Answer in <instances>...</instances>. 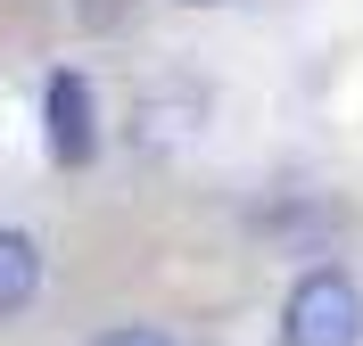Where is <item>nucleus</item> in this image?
I'll return each mask as SVG.
<instances>
[{
  "label": "nucleus",
  "instance_id": "obj_1",
  "mask_svg": "<svg viewBox=\"0 0 363 346\" xmlns=\"http://www.w3.org/2000/svg\"><path fill=\"white\" fill-rule=\"evenodd\" d=\"M281 346H363V289L347 272H306L281 305Z\"/></svg>",
  "mask_w": 363,
  "mask_h": 346
},
{
  "label": "nucleus",
  "instance_id": "obj_2",
  "mask_svg": "<svg viewBox=\"0 0 363 346\" xmlns=\"http://www.w3.org/2000/svg\"><path fill=\"white\" fill-rule=\"evenodd\" d=\"M42 115H50V157H58V165H91V149H99V115H91V83L74 67L50 74Z\"/></svg>",
  "mask_w": 363,
  "mask_h": 346
},
{
  "label": "nucleus",
  "instance_id": "obj_3",
  "mask_svg": "<svg viewBox=\"0 0 363 346\" xmlns=\"http://www.w3.org/2000/svg\"><path fill=\"white\" fill-rule=\"evenodd\" d=\"M33 289H42V248H33L25 231L0 223V322H9V313H25V305H33Z\"/></svg>",
  "mask_w": 363,
  "mask_h": 346
},
{
  "label": "nucleus",
  "instance_id": "obj_4",
  "mask_svg": "<svg viewBox=\"0 0 363 346\" xmlns=\"http://www.w3.org/2000/svg\"><path fill=\"white\" fill-rule=\"evenodd\" d=\"M91 346H174V338H165V330H140V322H133V330H108V338H91Z\"/></svg>",
  "mask_w": 363,
  "mask_h": 346
},
{
  "label": "nucleus",
  "instance_id": "obj_5",
  "mask_svg": "<svg viewBox=\"0 0 363 346\" xmlns=\"http://www.w3.org/2000/svg\"><path fill=\"white\" fill-rule=\"evenodd\" d=\"M182 8H215V0H182Z\"/></svg>",
  "mask_w": 363,
  "mask_h": 346
}]
</instances>
